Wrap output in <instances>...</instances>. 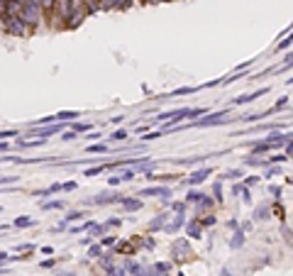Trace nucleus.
<instances>
[{"label": "nucleus", "instance_id": "f257e3e1", "mask_svg": "<svg viewBox=\"0 0 293 276\" xmlns=\"http://www.w3.org/2000/svg\"><path fill=\"white\" fill-rule=\"evenodd\" d=\"M20 17L25 20L27 27H37L42 22V5L37 0H22L20 5Z\"/></svg>", "mask_w": 293, "mask_h": 276}, {"label": "nucleus", "instance_id": "f03ea898", "mask_svg": "<svg viewBox=\"0 0 293 276\" xmlns=\"http://www.w3.org/2000/svg\"><path fill=\"white\" fill-rule=\"evenodd\" d=\"M5 29L15 34V37H25L27 34V25L20 15H5Z\"/></svg>", "mask_w": 293, "mask_h": 276}, {"label": "nucleus", "instance_id": "7ed1b4c3", "mask_svg": "<svg viewBox=\"0 0 293 276\" xmlns=\"http://www.w3.org/2000/svg\"><path fill=\"white\" fill-rule=\"evenodd\" d=\"M264 142L271 147V149L283 147V144H288V142H291V132H286V135H283V132H279V130H271V135H269Z\"/></svg>", "mask_w": 293, "mask_h": 276}, {"label": "nucleus", "instance_id": "20e7f679", "mask_svg": "<svg viewBox=\"0 0 293 276\" xmlns=\"http://www.w3.org/2000/svg\"><path fill=\"white\" fill-rule=\"evenodd\" d=\"M61 130H64V125H61V123L42 125V127H32V135H37V137H42V139H49L52 135H56V132H61Z\"/></svg>", "mask_w": 293, "mask_h": 276}, {"label": "nucleus", "instance_id": "39448f33", "mask_svg": "<svg viewBox=\"0 0 293 276\" xmlns=\"http://www.w3.org/2000/svg\"><path fill=\"white\" fill-rule=\"evenodd\" d=\"M125 269L130 271L132 276H154V266L149 264H140V262H127Z\"/></svg>", "mask_w": 293, "mask_h": 276}, {"label": "nucleus", "instance_id": "423d86ee", "mask_svg": "<svg viewBox=\"0 0 293 276\" xmlns=\"http://www.w3.org/2000/svg\"><path fill=\"white\" fill-rule=\"evenodd\" d=\"M210 174H213V166H205V169H198V171H193L188 179L183 181L186 186H198V183H203V181L208 179Z\"/></svg>", "mask_w": 293, "mask_h": 276}, {"label": "nucleus", "instance_id": "0eeeda50", "mask_svg": "<svg viewBox=\"0 0 293 276\" xmlns=\"http://www.w3.org/2000/svg\"><path fill=\"white\" fill-rule=\"evenodd\" d=\"M120 198L122 195L120 193H100V195H96V198H91V201H86V203H91V206H105V203H120Z\"/></svg>", "mask_w": 293, "mask_h": 276}, {"label": "nucleus", "instance_id": "6e6552de", "mask_svg": "<svg viewBox=\"0 0 293 276\" xmlns=\"http://www.w3.org/2000/svg\"><path fill=\"white\" fill-rule=\"evenodd\" d=\"M137 195H159L164 203H169V195H171V191H169L166 186H149V188H144V191H140Z\"/></svg>", "mask_w": 293, "mask_h": 276}, {"label": "nucleus", "instance_id": "1a4fd4ad", "mask_svg": "<svg viewBox=\"0 0 293 276\" xmlns=\"http://www.w3.org/2000/svg\"><path fill=\"white\" fill-rule=\"evenodd\" d=\"M269 93V88H259V91H254V93H249V96H239V98H235V105H244V103H252V100H257V98H262V96H266Z\"/></svg>", "mask_w": 293, "mask_h": 276}, {"label": "nucleus", "instance_id": "9d476101", "mask_svg": "<svg viewBox=\"0 0 293 276\" xmlns=\"http://www.w3.org/2000/svg\"><path fill=\"white\" fill-rule=\"evenodd\" d=\"M186 235H191L193 240H198V237L203 235V225H200V220H191V222H188V227H186Z\"/></svg>", "mask_w": 293, "mask_h": 276}, {"label": "nucleus", "instance_id": "9b49d317", "mask_svg": "<svg viewBox=\"0 0 293 276\" xmlns=\"http://www.w3.org/2000/svg\"><path fill=\"white\" fill-rule=\"evenodd\" d=\"M120 203L125 206L127 213H135V210H140V208H142V201H137V198H125V195H122V198H120Z\"/></svg>", "mask_w": 293, "mask_h": 276}, {"label": "nucleus", "instance_id": "f8f14e48", "mask_svg": "<svg viewBox=\"0 0 293 276\" xmlns=\"http://www.w3.org/2000/svg\"><path fill=\"white\" fill-rule=\"evenodd\" d=\"M76 117H81V112H78V110H61V112H56V123H64V120H76Z\"/></svg>", "mask_w": 293, "mask_h": 276}, {"label": "nucleus", "instance_id": "ddd939ff", "mask_svg": "<svg viewBox=\"0 0 293 276\" xmlns=\"http://www.w3.org/2000/svg\"><path fill=\"white\" fill-rule=\"evenodd\" d=\"M195 91H200V86H195V88H191V86H186V88H176V91H171L169 96H191V93H195Z\"/></svg>", "mask_w": 293, "mask_h": 276}, {"label": "nucleus", "instance_id": "4468645a", "mask_svg": "<svg viewBox=\"0 0 293 276\" xmlns=\"http://www.w3.org/2000/svg\"><path fill=\"white\" fill-rule=\"evenodd\" d=\"M205 112H208V108H186V115H183V117L193 120V117H198V115H205Z\"/></svg>", "mask_w": 293, "mask_h": 276}, {"label": "nucleus", "instance_id": "2eb2a0df", "mask_svg": "<svg viewBox=\"0 0 293 276\" xmlns=\"http://www.w3.org/2000/svg\"><path fill=\"white\" fill-rule=\"evenodd\" d=\"M88 213H83V210H73V213H69L66 218H64V222L69 225V222H76V220H81V218H86Z\"/></svg>", "mask_w": 293, "mask_h": 276}, {"label": "nucleus", "instance_id": "dca6fc26", "mask_svg": "<svg viewBox=\"0 0 293 276\" xmlns=\"http://www.w3.org/2000/svg\"><path fill=\"white\" fill-rule=\"evenodd\" d=\"M171 271V262H156L154 264V274H169Z\"/></svg>", "mask_w": 293, "mask_h": 276}, {"label": "nucleus", "instance_id": "f3484780", "mask_svg": "<svg viewBox=\"0 0 293 276\" xmlns=\"http://www.w3.org/2000/svg\"><path fill=\"white\" fill-rule=\"evenodd\" d=\"M242 242H244V230H237L235 237H232V242H230V247L237 249V247H242Z\"/></svg>", "mask_w": 293, "mask_h": 276}, {"label": "nucleus", "instance_id": "a211bd4d", "mask_svg": "<svg viewBox=\"0 0 293 276\" xmlns=\"http://www.w3.org/2000/svg\"><path fill=\"white\" fill-rule=\"evenodd\" d=\"M13 225H15V227H32V225H37V220H32V218L25 215V218H17Z\"/></svg>", "mask_w": 293, "mask_h": 276}, {"label": "nucleus", "instance_id": "6ab92c4d", "mask_svg": "<svg viewBox=\"0 0 293 276\" xmlns=\"http://www.w3.org/2000/svg\"><path fill=\"white\" fill-rule=\"evenodd\" d=\"M88 152H91V154H108V152H110V147H108V144H91V147H88Z\"/></svg>", "mask_w": 293, "mask_h": 276}, {"label": "nucleus", "instance_id": "aec40b11", "mask_svg": "<svg viewBox=\"0 0 293 276\" xmlns=\"http://www.w3.org/2000/svg\"><path fill=\"white\" fill-rule=\"evenodd\" d=\"M208 156H193V159H176V164H181V166H193L198 164V162H205Z\"/></svg>", "mask_w": 293, "mask_h": 276}, {"label": "nucleus", "instance_id": "412c9836", "mask_svg": "<svg viewBox=\"0 0 293 276\" xmlns=\"http://www.w3.org/2000/svg\"><path fill=\"white\" fill-rule=\"evenodd\" d=\"M44 210H61V208H66L64 201H49V203H44Z\"/></svg>", "mask_w": 293, "mask_h": 276}, {"label": "nucleus", "instance_id": "4be33fe9", "mask_svg": "<svg viewBox=\"0 0 293 276\" xmlns=\"http://www.w3.org/2000/svg\"><path fill=\"white\" fill-rule=\"evenodd\" d=\"M166 218H169V213H161V215H159V218H156L154 222H149V232H154V230H159V227H161V222L166 220Z\"/></svg>", "mask_w": 293, "mask_h": 276}, {"label": "nucleus", "instance_id": "5701e85b", "mask_svg": "<svg viewBox=\"0 0 293 276\" xmlns=\"http://www.w3.org/2000/svg\"><path fill=\"white\" fill-rule=\"evenodd\" d=\"M100 171H105V164H98V166H91V169H86L83 176H98Z\"/></svg>", "mask_w": 293, "mask_h": 276}, {"label": "nucleus", "instance_id": "b1692460", "mask_svg": "<svg viewBox=\"0 0 293 276\" xmlns=\"http://www.w3.org/2000/svg\"><path fill=\"white\" fill-rule=\"evenodd\" d=\"M108 274L110 276H127V269L125 266H112L110 264V266H108Z\"/></svg>", "mask_w": 293, "mask_h": 276}, {"label": "nucleus", "instance_id": "393cba45", "mask_svg": "<svg viewBox=\"0 0 293 276\" xmlns=\"http://www.w3.org/2000/svg\"><path fill=\"white\" fill-rule=\"evenodd\" d=\"M20 135V130H0V142H5V139L10 137H17Z\"/></svg>", "mask_w": 293, "mask_h": 276}, {"label": "nucleus", "instance_id": "a878e982", "mask_svg": "<svg viewBox=\"0 0 293 276\" xmlns=\"http://www.w3.org/2000/svg\"><path fill=\"white\" fill-rule=\"evenodd\" d=\"M244 164H247V166H262V164H269V162H264V159H257V154H252L249 159H244Z\"/></svg>", "mask_w": 293, "mask_h": 276}, {"label": "nucleus", "instance_id": "bb28decb", "mask_svg": "<svg viewBox=\"0 0 293 276\" xmlns=\"http://www.w3.org/2000/svg\"><path fill=\"white\" fill-rule=\"evenodd\" d=\"M117 179H120V183H127V181L135 179V171H132V169H125V171H122V174H120Z\"/></svg>", "mask_w": 293, "mask_h": 276}, {"label": "nucleus", "instance_id": "cd10ccee", "mask_svg": "<svg viewBox=\"0 0 293 276\" xmlns=\"http://www.w3.org/2000/svg\"><path fill=\"white\" fill-rule=\"evenodd\" d=\"M213 193H215V201H218V203H223V183H220V181L213 186Z\"/></svg>", "mask_w": 293, "mask_h": 276}, {"label": "nucleus", "instance_id": "c85d7f7f", "mask_svg": "<svg viewBox=\"0 0 293 276\" xmlns=\"http://www.w3.org/2000/svg\"><path fill=\"white\" fill-rule=\"evenodd\" d=\"M200 191H188V195H186V203H198L200 201Z\"/></svg>", "mask_w": 293, "mask_h": 276}, {"label": "nucleus", "instance_id": "c756f323", "mask_svg": "<svg viewBox=\"0 0 293 276\" xmlns=\"http://www.w3.org/2000/svg\"><path fill=\"white\" fill-rule=\"evenodd\" d=\"M91 130V125L88 123H73V132L78 135V132H88Z\"/></svg>", "mask_w": 293, "mask_h": 276}, {"label": "nucleus", "instance_id": "7c9ffc66", "mask_svg": "<svg viewBox=\"0 0 293 276\" xmlns=\"http://www.w3.org/2000/svg\"><path fill=\"white\" fill-rule=\"evenodd\" d=\"M127 137H130V135H127V130H117V132H112V139H115V142H125Z\"/></svg>", "mask_w": 293, "mask_h": 276}, {"label": "nucleus", "instance_id": "2f4dec72", "mask_svg": "<svg viewBox=\"0 0 293 276\" xmlns=\"http://www.w3.org/2000/svg\"><path fill=\"white\" fill-rule=\"evenodd\" d=\"M269 218V208H257V215H254V220H266Z\"/></svg>", "mask_w": 293, "mask_h": 276}, {"label": "nucleus", "instance_id": "473e14b6", "mask_svg": "<svg viewBox=\"0 0 293 276\" xmlns=\"http://www.w3.org/2000/svg\"><path fill=\"white\" fill-rule=\"evenodd\" d=\"M20 176H0V186H10V183H17Z\"/></svg>", "mask_w": 293, "mask_h": 276}, {"label": "nucleus", "instance_id": "72a5a7b5", "mask_svg": "<svg viewBox=\"0 0 293 276\" xmlns=\"http://www.w3.org/2000/svg\"><path fill=\"white\" fill-rule=\"evenodd\" d=\"M103 254V247L100 245H91V249H88V257H100Z\"/></svg>", "mask_w": 293, "mask_h": 276}, {"label": "nucleus", "instance_id": "f704fd0d", "mask_svg": "<svg viewBox=\"0 0 293 276\" xmlns=\"http://www.w3.org/2000/svg\"><path fill=\"white\" fill-rule=\"evenodd\" d=\"M61 191H76V181H66V183H61Z\"/></svg>", "mask_w": 293, "mask_h": 276}, {"label": "nucleus", "instance_id": "c9c22d12", "mask_svg": "<svg viewBox=\"0 0 293 276\" xmlns=\"http://www.w3.org/2000/svg\"><path fill=\"white\" fill-rule=\"evenodd\" d=\"M242 176V171H225L223 179H239Z\"/></svg>", "mask_w": 293, "mask_h": 276}, {"label": "nucleus", "instance_id": "e433bc0d", "mask_svg": "<svg viewBox=\"0 0 293 276\" xmlns=\"http://www.w3.org/2000/svg\"><path fill=\"white\" fill-rule=\"evenodd\" d=\"M76 137H78V135H76L73 130H66V132H64V137H61V139H64V142H71V139H76Z\"/></svg>", "mask_w": 293, "mask_h": 276}, {"label": "nucleus", "instance_id": "4c0bfd02", "mask_svg": "<svg viewBox=\"0 0 293 276\" xmlns=\"http://www.w3.org/2000/svg\"><path fill=\"white\" fill-rule=\"evenodd\" d=\"M200 225H203V227H210V225H215V215H208V218H203V220H200Z\"/></svg>", "mask_w": 293, "mask_h": 276}, {"label": "nucleus", "instance_id": "58836bf2", "mask_svg": "<svg viewBox=\"0 0 293 276\" xmlns=\"http://www.w3.org/2000/svg\"><path fill=\"white\" fill-rule=\"evenodd\" d=\"M47 191H49V195H54V193H61V183H52V186H49Z\"/></svg>", "mask_w": 293, "mask_h": 276}, {"label": "nucleus", "instance_id": "ea45409f", "mask_svg": "<svg viewBox=\"0 0 293 276\" xmlns=\"http://www.w3.org/2000/svg\"><path fill=\"white\" fill-rule=\"evenodd\" d=\"M110 245H115V237H103L100 240V247H110Z\"/></svg>", "mask_w": 293, "mask_h": 276}, {"label": "nucleus", "instance_id": "a19ab883", "mask_svg": "<svg viewBox=\"0 0 293 276\" xmlns=\"http://www.w3.org/2000/svg\"><path fill=\"white\" fill-rule=\"evenodd\" d=\"M159 137H161V130H159V132H152V135H147L144 142H152V139H159Z\"/></svg>", "mask_w": 293, "mask_h": 276}, {"label": "nucleus", "instance_id": "79ce46f5", "mask_svg": "<svg viewBox=\"0 0 293 276\" xmlns=\"http://www.w3.org/2000/svg\"><path fill=\"white\" fill-rule=\"evenodd\" d=\"M54 266V259H44L42 262V269H52Z\"/></svg>", "mask_w": 293, "mask_h": 276}, {"label": "nucleus", "instance_id": "37998d69", "mask_svg": "<svg viewBox=\"0 0 293 276\" xmlns=\"http://www.w3.org/2000/svg\"><path fill=\"white\" fill-rule=\"evenodd\" d=\"M257 181H259V176H252V179H247V181H244V186H254Z\"/></svg>", "mask_w": 293, "mask_h": 276}, {"label": "nucleus", "instance_id": "c03bdc74", "mask_svg": "<svg viewBox=\"0 0 293 276\" xmlns=\"http://www.w3.org/2000/svg\"><path fill=\"white\" fill-rule=\"evenodd\" d=\"M288 47H291V40H283V42L279 44V49H288Z\"/></svg>", "mask_w": 293, "mask_h": 276}, {"label": "nucleus", "instance_id": "a18cd8bd", "mask_svg": "<svg viewBox=\"0 0 293 276\" xmlns=\"http://www.w3.org/2000/svg\"><path fill=\"white\" fill-rule=\"evenodd\" d=\"M271 193H274L276 198H279V195H281V186H271Z\"/></svg>", "mask_w": 293, "mask_h": 276}, {"label": "nucleus", "instance_id": "49530a36", "mask_svg": "<svg viewBox=\"0 0 293 276\" xmlns=\"http://www.w3.org/2000/svg\"><path fill=\"white\" fill-rule=\"evenodd\" d=\"M103 137V135H98V132H93V135H88V139H91V142H96V139H100Z\"/></svg>", "mask_w": 293, "mask_h": 276}, {"label": "nucleus", "instance_id": "de8ad7c7", "mask_svg": "<svg viewBox=\"0 0 293 276\" xmlns=\"http://www.w3.org/2000/svg\"><path fill=\"white\" fill-rule=\"evenodd\" d=\"M108 183H110V186H117V183H120V179H117V176H112V179H108Z\"/></svg>", "mask_w": 293, "mask_h": 276}, {"label": "nucleus", "instance_id": "09e8293b", "mask_svg": "<svg viewBox=\"0 0 293 276\" xmlns=\"http://www.w3.org/2000/svg\"><path fill=\"white\" fill-rule=\"evenodd\" d=\"M0 152H8V144H5V142H0Z\"/></svg>", "mask_w": 293, "mask_h": 276}, {"label": "nucleus", "instance_id": "8fccbe9b", "mask_svg": "<svg viewBox=\"0 0 293 276\" xmlns=\"http://www.w3.org/2000/svg\"><path fill=\"white\" fill-rule=\"evenodd\" d=\"M223 276H232V274H230V271H227V269H225V271H223Z\"/></svg>", "mask_w": 293, "mask_h": 276}, {"label": "nucleus", "instance_id": "3c124183", "mask_svg": "<svg viewBox=\"0 0 293 276\" xmlns=\"http://www.w3.org/2000/svg\"><path fill=\"white\" fill-rule=\"evenodd\" d=\"M0 213H3V206H0Z\"/></svg>", "mask_w": 293, "mask_h": 276}, {"label": "nucleus", "instance_id": "603ef678", "mask_svg": "<svg viewBox=\"0 0 293 276\" xmlns=\"http://www.w3.org/2000/svg\"><path fill=\"white\" fill-rule=\"evenodd\" d=\"M181 276H186V274H181Z\"/></svg>", "mask_w": 293, "mask_h": 276}]
</instances>
